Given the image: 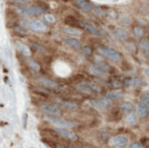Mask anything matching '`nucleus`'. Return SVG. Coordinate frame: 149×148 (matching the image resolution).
I'll list each match as a JSON object with an SVG mask.
<instances>
[{"mask_svg":"<svg viewBox=\"0 0 149 148\" xmlns=\"http://www.w3.org/2000/svg\"><path fill=\"white\" fill-rule=\"evenodd\" d=\"M41 83L44 84L46 87H51V88H58L60 87L59 84L57 82L50 81V79H48V78H42L41 79Z\"/></svg>","mask_w":149,"mask_h":148,"instance_id":"nucleus-20","label":"nucleus"},{"mask_svg":"<svg viewBox=\"0 0 149 148\" xmlns=\"http://www.w3.org/2000/svg\"><path fill=\"white\" fill-rule=\"evenodd\" d=\"M79 26H81L82 28L88 30V31H89L91 34H93L95 36H99V37L103 36L102 32L99 30H97V28H95L94 26L90 25L88 23H86V22H79Z\"/></svg>","mask_w":149,"mask_h":148,"instance_id":"nucleus-10","label":"nucleus"},{"mask_svg":"<svg viewBox=\"0 0 149 148\" xmlns=\"http://www.w3.org/2000/svg\"><path fill=\"white\" fill-rule=\"evenodd\" d=\"M45 119L50 121L51 123L56 125V126H58L59 128L61 129H73V128H76L77 125L72 122V121H70V120H62V119H59V118H56V117H52V116H46Z\"/></svg>","mask_w":149,"mask_h":148,"instance_id":"nucleus-1","label":"nucleus"},{"mask_svg":"<svg viewBox=\"0 0 149 148\" xmlns=\"http://www.w3.org/2000/svg\"><path fill=\"white\" fill-rule=\"evenodd\" d=\"M98 50L101 52L102 54H104L105 56H106L107 58H109L114 63H120L121 61V56L116 50L106 47H100Z\"/></svg>","mask_w":149,"mask_h":148,"instance_id":"nucleus-2","label":"nucleus"},{"mask_svg":"<svg viewBox=\"0 0 149 148\" xmlns=\"http://www.w3.org/2000/svg\"><path fill=\"white\" fill-rule=\"evenodd\" d=\"M45 19L47 20L49 22V23H52V24H54V23H55V22H56L55 17L54 15H52V14H45Z\"/></svg>","mask_w":149,"mask_h":148,"instance_id":"nucleus-29","label":"nucleus"},{"mask_svg":"<svg viewBox=\"0 0 149 148\" xmlns=\"http://www.w3.org/2000/svg\"><path fill=\"white\" fill-rule=\"evenodd\" d=\"M83 53L86 55H90L91 54H92V49H91V47H88V45H86V47H83Z\"/></svg>","mask_w":149,"mask_h":148,"instance_id":"nucleus-35","label":"nucleus"},{"mask_svg":"<svg viewBox=\"0 0 149 148\" xmlns=\"http://www.w3.org/2000/svg\"><path fill=\"white\" fill-rule=\"evenodd\" d=\"M42 142L45 143L46 145H48L49 147H51V148H56V143H55L54 140H52L51 138H42Z\"/></svg>","mask_w":149,"mask_h":148,"instance_id":"nucleus-24","label":"nucleus"},{"mask_svg":"<svg viewBox=\"0 0 149 148\" xmlns=\"http://www.w3.org/2000/svg\"><path fill=\"white\" fill-rule=\"evenodd\" d=\"M54 131L58 134L59 136H63L64 138H68L70 140H73V141H77L78 140V136L73 133V132H71V131H67L66 129H61V128H57V129H54Z\"/></svg>","mask_w":149,"mask_h":148,"instance_id":"nucleus-9","label":"nucleus"},{"mask_svg":"<svg viewBox=\"0 0 149 148\" xmlns=\"http://www.w3.org/2000/svg\"><path fill=\"white\" fill-rule=\"evenodd\" d=\"M134 34L137 39H141L144 35V31L140 27H135L134 28Z\"/></svg>","mask_w":149,"mask_h":148,"instance_id":"nucleus-27","label":"nucleus"},{"mask_svg":"<svg viewBox=\"0 0 149 148\" xmlns=\"http://www.w3.org/2000/svg\"><path fill=\"white\" fill-rule=\"evenodd\" d=\"M76 148H81V147H76Z\"/></svg>","mask_w":149,"mask_h":148,"instance_id":"nucleus-42","label":"nucleus"},{"mask_svg":"<svg viewBox=\"0 0 149 148\" xmlns=\"http://www.w3.org/2000/svg\"><path fill=\"white\" fill-rule=\"evenodd\" d=\"M28 63H29V64L30 65V67L31 68H33L34 70H36V71H40V65L37 63V62H35V61H33V60H28Z\"/></svg>","mask_w":149,"mask_h":148,"instance_id":"nucleus-28","label":"nucleus"},{"mask_svg":"<svg viewBox=\"0 0 149 148\" xmlns=\"http://www.w3.org/2000/svg\"><path fill=\"white\" fill-rule=\"evenodd\" d=\"M139 103L143 104L144 105L149 107V92H145L140 98Z\"/></svg>","mask_w":149,"mask_h":148,"instance_id":"nucleus-23","label":"nucleus"},{"mask_svg":"<svg viewBox=\"0 0 149 148\" xmlns=\"http://www.w3.org/2000/svg\"><path fill=\"white\" fill-rule=\"evenodd\" d=\"M105 97L109 101H120L123 99L124 95L121 92H110L107 95H106Z\"/></svg>","mask_w":149,"mask_h":148,"instance_id":"nucleus-12","label":"nucleus"},{"mask_svg":"<svg viewBox=\"0 0 149 148\" xmlns=\"http://www.w3.org/2000/svg\"><path fill=\"white\" fill-rule=\"evenodd\" d=\"M121 110H114V111H112V112H111V117H110V119L112 120H113V121H117V120H119L120 119H121Z\"/></svg>","mask_w":149,"mask_h":148,"instance_id":"nucleus-22","label":"nucleus"},{"mask_svg":"<svg viewBox=\"0 0 149 148\" xmlns=\"http://www.w3.org/2000/svg\"><path fill=\"white\" fill-rule=\"evenodd\" d=\"M31 45H32V47H34L35 48L38 52H40V53H45V48L42 47V45H40L39 44H38V43H34V42H32L31 43Z\"/></svg>","mask_w":149,"mask_h":148,"instance_id":"nucleus-30","label":"nucleus"},{"mask_svg":"<svg viewBox=\"0 0 149 148\" xmlns=\"http://www.w3.org/2000/svg\"><path fill=\"white\" fill-rule=\"evenodd\" d=\"M120 110L123 113H131L134 111V105L129 102H125L120 105Z\"/></svg>","mask_w":149,"mask_h":148,"instance_id":"nucleus-15","label":"nucleus"},{"mask_svg":"<svg viewBox=\"0 0 149 148\" xmlns=\"http://www.w3.org/2000/svg\"><path fill=\"white\" fill-rule=\"evenodd\" d=\"M88 148H90V147H88Z\"/></svg>","mask_w":149,"mask_h":148,"instance_id":"nucleus-43","label":"nucleus"},{"mask_svg":"<svg viewBox=\"0 0 149 148\" xmlns=\"http://www.w3.org/2000/svg\"><path fill=\"white\" fill-rule=\"evenodd\" d=\"M63 1H64V2H67V1H68V0H63Z\"/></svg>","mask_w":149,"mask_h":148,"instance_id":"nucleus-41","label":"nucleus"},{"mask_svg":"<svg viewBox=\"0 0 149 148\" xmlns=\"http://www.w3.org/2000/svg\"><path fill=\"white\" fill-rule=\"evenodd\" d=\"M121 21H123L124 23H126V25H129V23H130V21H129V19H128V18H126L125 16H124V18L121 20Z\"/></svg>","mask_w":149,"mask_h":148,"instance_id":"nucleus-39","label":"nucleus"},{"mask_svg":"<svg viewBox=\"0 0 149 148\" xmlns=\"http://www.w3.org/2000/svg\"><path fill=\"white\" fill-rule=\"evenodd\" d=\"M131 84L134 86V87H140L141 84H142V81H140L139 79H133V81H131Z\"/></svg>","mask_w":149,"mask_h":148,"instance_id":"nucleus-36","label":"nucleus"},{"mask_svg":"<svg viewBox=\"0 0 149 148\" xmlns=\"http://www.w3.org/2000/svg\"><path fill=\"white\" fill-rule=\"evenodd\" d=\"M34 92H35L36 95L40 96H43V97H48V93L47 92V91L42 90V89H37V90L34 91Z\"/></svg>","mask_w":149,"mask_h":148,"instance_id":"nucleus-31","label":"nucleus"},{"mask_svg":"<svg viewBox=\"0 0 149 148\" xmlns=\"http://www.w3.org/2000/svg\"><path fill=\"white\" fill-rule=\"evenodd\" d=\"M45 9L40 6H28L20 9V12L26 16H38L45 13Z\"/></svg>","mask_w":149,"mask_h":148,"instance_id":"nucleus-3","label":"nucleus"},{"mask_svg":"<svg viewBox=\"0 0 149 148\" xmlns=\"http://www.w3.org/2000/svg\"><path fill=\"white\" fill-rule=\"evenodd\" d=\"M139 45H140V48L142 49L143 52L146 53V52L149 51V43H148L147 40H146V39L141 40L140 43H139Z\"/></svg>","mask_w":149,"mask_h":148,"instance_id":"nucleus-25","label":"nucleus"},{"mask_svg":"<svg viewBox=\"0 0 149 148\" xmlns=\"http://www.w3.org/2000/svg\"><path fill=\"white\" fill-rule=\"evenodd\" d=\"M95 11L97 12V14H99L101 17H104V16L106 15V14H105L104 11H103L102 9H100V8H98V7H97V8L95 9Z\"/></svg>","mask_w":149,"mask_h":148,"instance_id":"nucleus-37","label":"nucleus"},{"mask_svg":"<svg viewBox=\"0 0 149 148\" xmlns=\"http://www.w3.org/2000/svg\"><path fill=\"white\" fill-rule=\"evenodd\" d=\"M89 103L90 105H92L94 107L99 109V110H110L112 109V105L111 103H109L108 101L106 100H101V99H92V100H89Z\"/></svg>","mask_w":149,"mask_h":148,"instance_id":"nucleus-6","label":"nucleus"},{"mask_svg":"<svg viewBox=\"0 0 149 148\" xmlns=\"http://www.w3.org/2000/svg\"><path fill=\"white\" fill-rule=\"evenodd\" d=\"M63 32L70 34V35H73V36H81V31L74 28V27H65L63 28Z\"/></svg>","mask_w":149,"mask_h":148,"instance_id":"nucleus-18","label":"nucleus"},{"mask_svg":"<svg viewBox=\"0 0 149 148\" xmlns=\"http://www.w3.org/2000/svg\"><path fill=\"white\" fill-rule=\"evenodd\" d=\"M15 44H16V45H17V47L19 48V50H20L22 54H23L24 55H26V56L31 55V51H30V49L27 47V45H25L22 42H21V41H16Z\"/></svg>","mask_w":149,"mask_h":148,"instance_id":"nucleus-13","label":"nucleus"},{"mask_svg":"<svg viewBox=\"0 0 149 148\" xmlns=\"http://www.w3.org/2000/svg\"><path fill=\"white\" fill-rule=\"evenodd\" d=\"M127 120L130 124L133 125V126H135V125H137V116L135 113H131V114H130L127 118Z\"/></svg>","mask_w":149,"mask_h":148,"instance_id":"nucleus-26","label":"nucleus"},{"mask_svg":"<svg viewBox=\"0 0 149 148\" xmlns=\"http://www.w3.org/2000/svg\"><path fill=\"white\" fill-rule=\"evenodd\" d=\"M40 109L45 112H48V114L52 115V116H61L63 114L62 111L54 105H48V104H42L40 105Z\"/></svg>","mask_w":149,"mask_h":148,"instance_id":"nucleus-5","label":"nucleus"},{"mask_svg":"<svg viewBox=\"0 0 149 148\" xmlns=\"http://www.w3.org/2000/svg\"><path fill=\"white\" fill-rule=\"evenodd\" d=\"M111 87L112 88H121L122 87V84L120 81H112V83L111 84Z\"/></svg>","mask_w":149,"mask_h":148,"instance_id":"nucleus-33","label":"nucleus"},{"mask_svg":"<svg viewBox=\"0 0 149 148\" xmlns=\"http://www.w3.org/2000/svg\"><path fill=\"white\" fill-rule=\"evenodd\" d=\"M90 71H91V72H92L94 75L98 76V77H102V76H104L106 74V71L103 70L99 65H94V66H92V67H91Z\"/></svg>","mask_w":149,"mask_h":148,"instance_id":"nucleus-17","label":"nucleus"},{"mask_svg":"<svg viewBox=\"0 0 149 148\" xmlns=\"http://www.w3.org/2000/svg\"><path fill=\"white\" fill-rule=\"evenodd\" d=\"M76 4L78 5L79 8H81L82 10L86 11V12H90V11L92 10V6H91V5L88 1H86V0H77Z\"/></svg>","mask_w":149,"mask_h":148,"instance_id":"nucleus-16","label":"nucleus"},{"mask_svg":"<svg viewBox=\"0 0 149 148\" xmlns=\"http://www.w3.org/2000/svg\"><path fill=\"white\" fill-rule=\"evenodd\" d=\"M64 42L68 45H70L71 47H73L74 49L76 50H79L81 48V45L79 43V40L75 39H64Z\"/></svg>","mask_w":149,"mask_h":148,"instance_id":"nucleus-14","label":"nucleus"},{"mask_svg":"<svg viewBox=\"0 0 149 148\" xmlns=\"http://www.w3.org/2000/svg\"><path fill=\"white\" fill-rule=\"evenodd\" d=\"M27 120H28V115L26 114H24V116H23V127L26 129V127H27Z\"/></svg>","mask_w":149,"mask_h":148,"instance_id":"nucleus-38","label":"nucleus"},{"mask_svg":"<svg viewBox=\"0 0 149 148\" xmlns=\"http://www.w3.org/2000/svg\"><path fill=\"white\" fill-rule=\"evenodd\" d=\"M64 23L67 24V25H70V26H76L77 24L79 25V21L74 16H72V15H69V16H66L65 17V19H64Z\"/></svg>","mask_w":149,"mask_h":148,"instance_id":"nucleus-21","label":"nucleus"},{"mask_svg":"<svg viewBox=\"0 0 149 148\" xmlns=\"http://www.w3.org/2000/svg\"><path fill=\"white\" fill-rule=\"evenodd\" d=\"M30 28L35 32H45L48 30V25L41 20H34L30 23Z\"/></svg>","mask_w":149,"mask_h":148,"instance_id":"nucleus-7","label":"nucleus"},{"mask_svg":"<svg viewBox=\"0 0 149 148\" xmlns=\"http://www.w3.org/2000/svg\"><path fill=\"white\" fill-rule=\"evenodd\" d=\"M115 34H116V36H117V38H118L119 39L123 40V41L127 40L128 38H129L128 33L126 32L123 29H121V28H118V29L115 30Z\"/></svg>","mask_w":149,"mask_h":148,"instance_id":"nucleus-19","label":"nucleus"},{"mask_svg":"<svg viewBox=\"0 0 149 148\" xmlns=\"http://www.w3.org/2000/svg\"><path fill=\"white\" fill-rule=\"evenodd\" d=\"M130 147L131 148H145L144 145L139 142H134L133 144H131Z\"/></svg>","mask_w":149,"mask_h":148,"instance_id":"nucleus-34","label":"nucleus"},{"mask_svg":"<svg viewBox=\"0 0 149 148\" xmlns=\"http://www.w3.org/2000/svg\"><path fill=\"white\" fill-rule=\"evenodd\" d=\"M145 72H146V74H147L148 76H149V69H146V70Z\"/></svg>","mask_w":149,"mask_h":148,"instance_id":"nucleus-40","label":"nucleus"},{"mask_svg":"<svg viewBox=\"0 0 149 148\" xmlns=\"http://www.w3.org/2000/svg\"><path fill=\"white\" fill-rule=\"evenodd\" d=\"M79 90L86 95H94L99 91V89L97 88L96 87H94L93 85H91L89 83H85V82L79 83Z\"/></svg>","mask_w":149,"mask_h":148,"instance_id":"nucleus-8","label":"nucleus"},{"mask_svg":"<svg viewBox=\"0 0 149 148\" xmlns=\"http://www.w3.org/2000/svg\"><path fill=\"white\" fill-rule=\"evenodd\" d=\"M11 2L14 4H19V5H24L30 2V0H10Z\"/></svg>","mask_w":149,"mask_h":148,"instance_id":"nucleus-32","label":"nucleus"},{"mask_svg":"<svg viewBox=\"0 0 149 148\" xmlns=\"http://www.w3.org/2000/svg\"><path fill=\"white\" fill-rule=\"evenodd\" d=\"M58 105L68 109V110H71V111H76L79 109V105H76L75 103H72V102H68V101H58L56 103Z\"/></svg>","mask_w":149,"mask_h":148,"instance_id":"nucleus-11","label":"nucleus"},{"mask_svg":"<svg viewBox=\"0 0 149 148\" xmlns=\"http://www.w3.org/2000/svg\"><path fill=\"white\" fill-rule=\"evenodd\" d=\"M109 145L112 147L122 148L128 145V139L123 136H116L109 140Z\"/></svg>","mask_w":149,"mask_h":148,"instance_id":"nucleus-4","label":"nucleus"}]
</instances>
